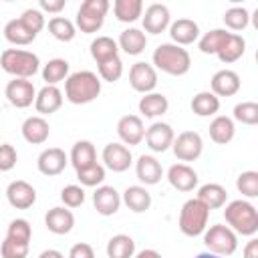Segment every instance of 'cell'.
Here are the masks:
<instances>
[{"instance_id": "obj_33", "label": "cell", "mask_w": 258, "mask_h": 258, "mask_svg": "<svg viewBox=\"0 0 258 258\" xmlns=\"http://www.w3.org/2000/svg\"><path fill=\"white\" fill-rule=\"evenodd\" d=\"M135 242L127 234H117L107 242V256L109 258H133Z\"/></svg>"}, {"instance_id": "obj_15", "label": "cell", "mask_w": 258, "mask_h": 258, "mask_svg": "<svg viewBox=\"0 0 258 258\" xmlns=\"http://www.w3.org/2000/svg\"><path fill=\"white\" fill-rule=\"evenodd\" d=\"M143 139L147 141V147H149L151 151L163 153V151H167V149L171 147V143H173V129H171V125H167V123H153V125L145 131V137H143Z\"/></svg>"}, {"instance_id": "obj_39", "label": "cell", "mask_w": 258, "mask_h": 258, "mask_svg": "<svg viewBox=\"0 0 258 258\" xmlns=\"http://www.w3.org/2000/svg\"><path fill=\"white\" fill-rule=\"evenodd\" d=\"M230 34H232V32H226V30H222V28H214V30L206 32V34L200 38V50H202L204 54H216V52L220 50V46L228 40Z\"/></svg>"}, {"instance_id": "obj_42", "label": "cell", "mask_w": 258, "mask_h": 258, "mask_svg": "<svg viewBox=\"0 0 258 258\" xmlns=\"http://www.w3.org/2000/svg\"><path fill=\"white\" fill-rule=\"evenodd\" d=\"M30 236H32V228H30L28 220L16 218V220L10 222L8 232H6V238H10V240H14V242H24V244H28V242H30Z\"/></svg>"}, {"instance_id": "obj_11", "label": "cell", "mask_w": 258, "mask_h": 258, "mask_svg": "<svg viewBox=\"0 0 258 258\" xmlns=\"http://www.w3.org/2000/svg\"><path fill=\"white\" fill-rule=\"evenodd\" d=\"M101 157L105 161V167H109L115 173H121V171L129 169V165L133 163L131 151L123 143H107L103 153H101Z\"/></svg>"}, {"instance_id": "obj_31", "label": "cell", "mask_w": 258, "mask_h": 258, "mask_svg": "<svg viewBox=\"0 0 258 258\" xmlns=\"http://www.w3.org/2000/svg\"><path fill=\"white\" fill-rule=\"evenodd\" d=\"M244 50H246V40H244L240 34H234V32H232V34L228 36V40L220 46V50H218L216 54H218V58H220L222 62L230 64V62H236L238 58H242Z\"/></svg>"}, {"instance_id": "obj_19", "label": "cell", "mask_w": 258, "mask_h": 258, "mask_svg": "<svg viewBox=\"0 0 258 258\" xmlns=\"http://www.w3.org/2000/svg\"><path fill=\"white\" fill-rule=\"evenodd\" d=\"M210 85H212V93L216 97H232L240 91V77H238V73H234L230 69H222L212 77Z\"/></svg>"}, {"instance_id": "obj_4", "label": "cell", "mask_w": 258, "mask_h": 258, "mask_svg": "<svg viewBox=\"0 0 258 258\" xmlns=\"http://www.w3.org/2000/svg\"><path fill=\"white\" fill-rule=\"evenodd\" d=\"M0 67L4 73L12 75L14 79H30L38 73L40 60L34 52L22 48H6L0 54Z\"/></svg>"}, {"instance_id": "obj_6", "label": "cell", "mask_w": 258, "mask_h": 258, "mask_svg": "<svg viewBox=\"0 0 258 258\" xmlns=\"http://www.w3.org/2000/svg\"><path fill=\"white\" fill-rule=\"evenodd\" d=\"M204 244L212 254L218 256H232L238 248V236L234 230L222 224L210 226V230H204Z\"/></svg>"}, {"instance_id": "obj_25", "label": "cell", "mask_w": 258, "mask_h": 258, "mask_svg": "<svg viewBox=\"0 0 258 258\" xmlns=\"http://www.w3.org/2000/svg\"><path fill=\"white\" fill-rule=\"evenodd\" d=\"M48 133H50V127L42 117H28L22 123V137L32 145L44 143L48 139Z\"/></svg>"}, {"instance_id": "obj_12", "label": "cell", "mask_w": 258, "mask_h": 258, "mask_svg": "<svg viewBox=\"0 0 258 258\" xmlns=\"http://www.w3.org/2000/svg\"><path fill=\"white\" fill-rule=\"evenodd\" d=\"M6 198H8V204L12 208H16V210H28L36 202V189L28 181L16 179V181H10L8 183Z\"/></svg>"}, {"instance_id": "obj_14", "label": "cell", "mask_w": 258, "mask_h": 258, "mask_svg": "<svg viewBox=\"0 0 258 258\" xmlns=\"http://www.w3.org/2000/svg\"><path fill=\"white\" fill-rule=\"evenodd\" d=\"M117 135L125 145H139L145 137V127L141 117L137 115H125L117 123Z\"/></svg>"}, {"instance_id": "obj_46", "label": "cell", "mask_w": 258, "mask_h": 258, "mask_svg": "<svg viewBox=\"0 0 258 258\" xmlns=\"http://www.w3.org/2000/svg\"><path fill=\"white\" fill-rule=\"evenodd\" d=\"M60 200H62V204L67 206V208H79V206H83V202H85V189H83V185H64L62 189H60Z\"/></svg>"}, {"instance_id": "obj_17", "label": "cell", "mask_w": 258, "mask_h": 258, "mask_svg": "<svg viewBox=\"0 0 258 258\" xmlns=\"http://www.w3.org/2000/svg\"><path fill=\"white\" fill-rule=\"evenodd\" d=\"M167 181L177 191H191L198 185V173L187 163H173L167 169Z\"/></svg>"}, {"instance_id": "obj_43", "label": "cell", "mask_w": 258, "mask_h": 258, "mask_svg": "<svg viewBox=\"0 0 258 258\" xmlns=\"http://www.w3.org/2000/svg\"><path fill=\"white\" fill-rule=\"evenodd\" d=\"M234 119L244 125H256L258 123V105L254 101H244L234 107Z\"/></svg>"}, {"instance_id": "obj_41", "label": "cell", "mask_w": 258, "mask_h": 258, "mask_svg": "<svg viewBox=\"0 0 258 258\" xmlns=\"http://www.w3.org/2000/svg\"><path fill=\"white\" fill-rule=\"evenodd\" d=\"M236 187L242 196L246 198H256L258 196V171H242L236 179Z\"/></svg>"}, {"instance_id": "obj_7", "label": "cell", "mask_w": 258, "mask_h": 258, "mask_svg": "<svg viewBox=\"0 0 258 258\" xmlns=\"http://www.w3.org/2000/svg\"><path fill=\"white\" fill-rule=\"evenodd\" d=\"M107 10H109L107 0H85L77 10V26L81 28V32L85 34L97 32L105 22Z\"/></svg>"}, {"instance_id": "obj_32", "label": "cell", "mask_w": 258, "mask_h": 258, "mask_svg": "<svg viewBox=\"0 0 258 258\" xmlns=\"http://www.w3.org/2000/svg\"><path fill=\"white\" fill-rule=\"evenodd\" d=\"M220 109V99L212 91H202L191 99V111L198 117H210L216 115Z\"/></svg>"}, {"instance_id": "obj_29", "label": "cell", "mask_w": 258, "mask_h": 258, "mask_svg": "<svg viewBox=\"0 0 258 258\" xmlns=\"http://www.w3.org/2000/svg\"><path fill=\"white\" fill-rule=\"evenodd\" d=\"M234 133H236V127H234V121L226 115H218L212 123H210V137L214 143L218 145H226L234 139Z\"/></svg>"}, {"instance_id": "obj_50", "label": "cell", "mask_w": 258, "mask_h": 258, "mask_svg": "<svg viewBox=\"0 0 258 258\" xmlns=\"http://www.w3.org/2000/svg\"><path fill=\"white\" fill-rule=\"evenodd\" d=\"M69 258H95V252H93V248H91L89 244L79 242V244H75V246L71 248Z\"/></svg>"}, {"instance_id": "obj_28", "label": "cell", "mask_w": 258, "mask_h": 258, "mask_svg": "<svg viewBox=\"0 0 258 258\" xmlns=\"http://www.w3.org/2000/svg\"><path fill=\"white\" fill-rule=\"evenodd\" d=\"M167 107H169V101L161 93H147L139 101V113L143 117H147V119H153V117L163 115L167 111Z\"/></svg>"}, {"instance_id": "obj_21", "label": "cell", "mask_w": 258, "mask_h": 258, "mask_svg": "<svg viewBox=\"0 0 258 258\" xmlns=\"http://www.w3.org/2000/svg\"><path fill=\"white\" fill-rule=\"evenodd\" d=\"M135 173H137V179L145 185H155L159 183L161 175H163V167L161 163L153 157V155H139L137 163H135Z\"/></svg>"}, {"instance_id": "obj_3", "label": "cell", "mask_w": 258, "mask_h": 258, "mask_svg": "<svg viewBox=\"0 0 258 258\" xmlns=\"http://www.w3.org/2000/svg\"><path fill=\"white\" fill-rule=\"evenodd\" d=\"M153 64L167 75L181 77L189 71L191 58H189V52L185 48L171 44V42H163L153 50Z\"/></svg>"}, {"instance_id": "obj_5", "label": "cell", "mask_w": 258, "mask_h": 258, "mask_svg": "<svg viewBox=\"0 0 258 258\" xmlns=\"http://www.w3.org/2000/svg\"><path fill=\"white\" fill-rule=\"evenodd\" d=\"M208 218H210V210L198 200L191 198L181 206L179 212V230L185 236H200L204 234V230L208 228Z\"/></svg>"}, {"instance_id": "obj_24", "label": "cell", "mask_w": 258, "mask_h": 258, "mask_svg": "<svg viewBox=\"0 0 258 258\" xmlns=\"http://www.w3.org/2000/svg\"><path fill=\"white\" fill-rule=\"evenodd\" d=\"M169 36L173 38V42L177 46L191 44L200 36V26L189 18H179L169 26Z\"/></svg>"}, {"instance_id": "obj_1", "label": "cell", "mask_w": 258, "mask_h": 258, "mask_svg": "<svg viewBox=\"0 0 258 258\" xmlns=\"http://www.w3.org/2000/svg\"><path fill=\"white\" fill-rule=\"evenodd\" d=\"M101 93V81L91 71H77L64 81V97L73 105H87Z\"/></svg>"}, {"instance_id": "obj_10", "label": "cell", "mask_w": 258, "mask_h": 258, "mask_svg": "<svg viewBox=\"0 0 258 258\" xmlns=\"http://www.w3.org/2000/svg\"><path fill=\"white\" fill-rule=\"evenodd\" d=\"M129 85L137 93H151L157 87V73L149 62H135L129 71Z\"/></svg>"}, {"instance_id": "obj_54", "label": "cell", "mask_w": 258, "mask_h": 258, "mask_svg": "<svg viewBox=\"0 0 258 258\" xmlns=\"http://www.w3.org/2000/svg\"><path fill=\"white\" fill-rule=\"evenodd\" d=\"M135 258H161V254L155 252V250H141Z\"/></svg>"}, {"instance_id": "obj_18", "label": "cell", "mask_w": 258, "mask_h": 258, "mask_svg": "<svg viewBox=\"0 0 258 258\" xmlns=\"http://www.w3.org/2000/svg\"><path fill=\"white\" fill-rule=\"evenodd\" d=\"M169 20H171V16H169V8L165 4H151V6H147L145 16H143V28L149 34H161L169 26Z\"/></svg>"}, {"instance_id": "obj_16", "label": "cell", "mask_w": 258, "mask_h": 258, "mask_svg": "<svg viewBox=\"0 0 258 258\" xmlns=\"http://www.w3.org/2000/svg\"><path fill=\"white\" fill-rule=\"evenodd\" d=\"M93 206L101 216H113L121 206V196L113 185H101L93 194Z\"/></svg>"}, {"instance_id": "obj_49", "label": "cell", "mask_w": 258, "mask_h": 258, "mask_svg": "<svg viewBox=\"0 0 258 258\" xmlns=\"http://www.w3.org/2000/svg\"><path fill=\"white\" fill-rule=\"evenodd\" d=\"M18 161L16 149L10 143H0V171H10Z\"/></svg>"}, {"instance_id": "obj_51", "label": "cell", "mask_w": 258, "mask_h": 258, "mask_svg": "<svg viewBox=\"0 0 258 258\" xmlns=\"http://www.w3.org/2000/svg\"><path fill=\"white\" fill-rule=\"evenodd\" d=\"M40 8L44 12H60L64 8V0H40Z\"/></svg>"}, {"instance_id": "obj_35", "label": "cell", "mask_w": 258, "mask_h": 258, "mask_svg": "<svg viewBox=\"0 0 258 258\" xmlns=\"http://www.w3.org/2000/svg\"><path fill=\"white\" fill-rule=\"evenodd\" d=\"M117 52H119V46L111 36H97L91 42V56L97 60V64H101L113 56H119Z\"/></svg>"}, {"instance_id": "obj_22", "label": "cell", "mask_w": 258, "mask_h": 258, "mask_svg": "<svg viewBox=\"0 0 258 258\" xmlns=\"http://www.w3.org/2000/svg\"><path fill=\"white\" fill-rule=\"evenodd\" d=\"M62 105V93L58 87L54 85H46L42 87L38 93H36V99H34V107L40 115H50L54 111H58Z\"/></svg>"}, {"instance_id": "obj_37", "label": "cell", "mask_w": 258, "mask_h": 258, "mask_svg": "<svg viewBox=\"0 0 258 258\" xmlns=\"http://www.w3.org/2000/svg\"><path fill=\"white\" fill-rule=\"evenodd\" d=\"M67 77H69V62L64 58H52L42 69V79L46 81V85H56L60 81H67Z\"/></svg>"}, {"instance_id": "obj_30", "label": "cell", "mask_w": 258, "mask_h": 258, "mask_svg": "<svg viewBox=\"0 0 258 258\" xmlns=\"http://www.w3.org/2000/svg\"><path fill=\"white\" fill-rule=\"evenodd\" d=\"M145 44H147V36L139 28L123 30L119 36V42H117V46L123 48L127 54H141L145 50Z\"/></svg>"}, {"instance_id": "obj_23", "label": "cell", "mask_w": 258, "mask_h": 258, "mask_svg": "<svg viewBox=\"0 0 258 258\" xmlns=\"http://www.w3.org/2000/svg\"><path fill=\"white\" fill-rule=\"evenodd\" d=\"M71 163L75 167V171H83V169H89L97 163V151H95V145L87 139L83 141H77L71 149Z\"/></svg>"}, {"instance_id": "obj_45", "label": "cell", "mask_w": 258, "mask_h": 258, "mask_svg": "<svg viewBox=\"0 0 258 258\" xmlns=\"http://www.w3.org/2000/svg\"><path fill=\"white\" fill-rule=\"evenodd\" d=\"M77 179H79L81 185H85V187H95V185L103 183V179H105V167L99 165V163H95V165L89 167V169L77 171Z\"/></svg>"}, {"instance_id": "obj_27", "label": "cell", "mask_w": 258, "mask_h": 258, "mask_svg": "<svg viewBox=\"0 0 258 258\" xmlns=\"http://www.w3.org/2000/svg\"><path fill=\"white\" fill-rule=\"evenodd\" d=\"M123 202L125 206L135 212V214H141L145 210H149L151 206V196L149 191L143 187V185H129L125 191H123Z\"/></svg>"}, {"instance_id": "obj_44", "label": "cell", "mask_w": 258, "mask_h": 258, "mask_svg": "<svg viewBox=\"0 0 258 258\" xmlns=\"http://www.w3.org/2000/svg\"><path fill=\"white\" fill-rule=\"evenodd\" d=\"M97 67H99L101 79L107 81V83H115V81H119L121 75H123V62H121L119 56H113V58H109V60H105V62H101V64H97Z\"/></svg>"}, {"instance_id": "obj_9", "label": "cell", "mask_w": 258, "mask_h": 258, "mask_svg": "<svg viewBox=\"0 0 258 258\" xmlns=\"http://www.w3.org/2000/svg\"><path fill=\"white\" fill-rule=\"evenodd\" d=\"M4 95H6L8 103L16 109H26L36 99V91H34V87L28 79H12L6 85Z\"/></svg>"}, {"instance_id": "obj_36", "label": "cell", "mask_w": 258, "mask_h": 258, "mask_svg": "<svg viewBox=\"0 0 258 258\" xmlns=\"http://www.w3.org/2000/svg\"><path fill=\"white\" fill-rule=\"evenodd\" d=\"M113 12L119 22H135L143 12L141 0H115Z\"/></svg>"}, {"instance_id": "obj_13", "label": "cell", "mask_w": 258, "mask_h": 258, "mask_svg": "<svg viewBox=\"0 0 258 258\" xmlns=\"http://www.w3.org/2000/svg\"><path fill=\"white\" fill-rule=\"evenodd\" d=\"M67 163H69V157H67V153H64L60 147H48V149H44V151L38 155V159H36L38 171H40L42 175H48V177L58 175L60 171H64Z\"/></svg>"}, {"instance_id": "obj_20", "label": "cell", "mask_w": 258, "mask_h": 258, "mask_svg": "<svg viewBox=\"0 0 258 258\" xmlns=\"http://www.w3.org/2000/svg\"><path fill=\"white\" fill-rule=\"evenodd\" d=\"M44 224H46L48 232L62 236V234H69V232L73 230V226H75V216H73L71 210H67V208H62V206H56V208H52V210L46 212Z\"/></svg>"}, {"instance_id": "obj_38", "label": "cell", "mask_w": 258, "mask_h": 258, "mask_svg": "<svg viewBox=\"0 0 258 258\" xmlns=\"http://www.w3.org/2000/svg\"><path fill=\"white\" fill-rule=\"evenodd\" d=\"M48 32L60 42H71L77 34L75 24L69 18H62V16H54V18L48 20Z\"/></svg>"}, {"instance_id": "obj_53", "label": "cell", "mask_w": 258, "mask_h": 258, "mask_svg": "<svg viewBox=\"0 0 258 258\" xmlns=\"http://www.w3.org/2000/svg\"><path fill=\"white\" fill-rule=\"evenodd\" d=\"M38 258H64V256H62L58 250H52V248H50V250L40 252V256H38Z\"/></svg>"}, {"instance_id": "obj_2", "label": "cell", "mask_w": 258, "mask_h": 258, "mask_svg": "<svg viewBox=\"0 0 258 258\" xmlns=\"http://www.w3.org/2000/svg\"><path fill=\"white\" fill-rule=\"evenodd\" d=\"M224 220L230 230L242 236H254L258 232V212L246 200H234L224 210Z\"/></svg>"}, {"instance_id": "obj_26", "label": "cell", "mask_w": 258, "mask_h": 258, "mask_svg": "<svg viewBox=\"0 0 258 258\" xmlns=\"http://www.w3.org/2000/svg\"><path fill=\"white\" fill-rule=\"evenodd\" d=\"M198 200L208 208V210H218L226 204L228 191L220 183H206L198 189Z\"/></svg>"}, {"instance_id": "obj_52", "label": "cell", "mask_w": 258, "mask_h": 258, "mask_svg": "<svg viewBox=\"0 0 258 258\" xmlns=\"http://www.w3.org/2000/svg\"><path fill=\"white\" fill-rule=\"evenodd\" d=\"M244 258H258V240L252 238L244 248Z\"/></svg>"}, {"instance_id": "obj_47", "label": "cell", "mask_w": 258, "mask_h": 258, "mask_svg": "<svg viewBox=\"0 0 258 258\" xmlns=\"http://www.w3.org/2000/svg\"><path fill=\"white\" fill-rule=\"evenodd\" d=\"M18 20H20L30 32H34V34H38V32L44 28V16H42V12L36 10V8H26Z\"/></svg>"}, {"instance_id": "obj_55", "label": "cell", "mask_w": 258, "mask_h": 258, "mask_svg": "<svg viewBox=\"0 0 258 258\" xmlns=\"http://www.w3.org/2000/svg\"><path fill=\"white\" fill-rule=\"evenodd\" d=\"M196 258H222V256H218V254H212V252H202V254H198Z\"/></svg>"}, {"instance_id": "obj_34", "label": "cell", "mask_w": 258, "mask_h": 258, "mask_svg": "<svg viewBox=\"0 0 258 258\" xmlns=\"http://www.w3.org/2000/svg\"><path fill=\"white\" fill-rule=\"evenodd\" d=\"M4 36H6L8 42L18 44V46H26V44H30V42L36 38V34L30 32L18 18L6 22V26H4Z\"/></svg>"}, {"instance_id": "obj_48", "label": "cell", "mask_w": 258, "mask_h": 258, "mask_svg": "<svg viewBox=\"0 0 258 258\" xmlns=\"http://www.w3.org/2000/svg\"><path fill=\"white\" fill-rule=\"evenodd\" d=\"M0 254H2V258H26L28 256V244L14 242V240L6 238L0 246Z\"/></svg>"}, {"instance_id": "obj_40", "label": "cell", "mask_w": 258, "mask_h": 258, "mask_svg": "<svg viewBox=\"0 0 258 258\" xmlns=\"http://www.w3.org/2000/svg\"><path fill=\"white\" fill-rule=\"evenodd\" d=\"M248 22H250V14L244 6H234L224 12V24L230 30H244L248 26Z\"/></svg>"}, {"instance_id": "obj_8", "label": "cell", "mask_w": 258, "mask_h": 258, "mask_svg": "<svg viewBox=\"0 0 258 258\" xmlns=\"http://www.w3.org/2000/svg\"><path fill=\"white\" fill-rule=\"evenodd\" d=\"M171 149H173V153H175V157L179 161H194V159H198L202 155L204 141H202L200 133H196V131H183L177 137H173Z\"/></svg>"}]
</instances>
